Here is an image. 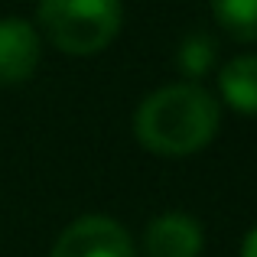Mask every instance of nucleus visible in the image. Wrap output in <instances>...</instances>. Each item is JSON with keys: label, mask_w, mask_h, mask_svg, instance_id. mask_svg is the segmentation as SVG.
I'll list each match as a JSON object with an SVG mask.
<instances>
[{"label": "nucleus", "mask_w": 257, "mask_h": 257, "mask_svg": "<svg viewBox=\"0 0 257 257\" xmlns=\"http://www.w3.org/2000/svg\"><path fill=\"white\" fill-rule=\"evenodd\" d=\"M218 26L238 43H257V0H212Z\"/></svg>", "instance_id": "nucleus-7"}, {"label": "nucleus", "mask_w": 257, "mask_h": 257, "mask_svg": "<svg viewBox=\"0 0 257 257\" xmlns=\"http://www.w3.org/2000/svg\"><path fill=\"white\" fill-rule=\"evenodd\" d=\"M39 23L62 52L94 56L120 33L124 7L120 0H39Z\"/></svg>", "instance_id": "nucleus-2"}, {"label": "nucleus", "mask_w": 257, "mask_h": 257, "mask_svg": "<svg viewBox=\"0 0 257 257\" xmlns=\"http://www.w3.org/2000/svg\"><path fill=\"white\" fill-rule=\"evenodd\" d=\"M176 62H179V69L186 72L189 78L205 75V72L212 69V62H215L212 36H205V33H192V36H186L182 46H179V52H176Z\"/></svg>", "instance_id": "nucleus-8"}, {"label": "nucleus", "mask_w": 257, "mask_h": 257, "mask_svg": "<svg viewBox=\"0 0 257 257\" xmlns=\"http://www.w3.org/2000/svg\"><path fill=\"white\" fill-rule=\"evenodd\" d=\"M49 257H137L134 241L114 218L85 215L59 234Z\"/></svg>", "instance_id": "nucleus-3"}, {"label": "nucleus", "mask_w": 257, "mask_h": 257, "mask_svg": "<svg viewBox=\"0 0 257 257\" xmlns=\"http://www.w3.org/2000/svg\"><path fill=\"white\" fill-rule=\"evenodd\" d=\"M39 65V33L26 20H0V85H23Z\"/></svg>", "instance_id": "nucleus-4"}, {"label": "nucleus", "mask_w": 257, "mask_h": 257, "mask_svg": "<svg viewBox=\"0 0 257 257\" xmlns=\"http://www.w3.org/2000/svg\"><path fill=\"white\" fill-rule=\"evenodd\" d=\"M144 244L150 257H199L202 244V225L182 212H166L147 225Z\"/></svg>", "instance_id": "nucleus-5"}, {"label": "nucleus", "mask_w": 257, "mask_h": 257, "mask_svg": "<svg viewBox=\"0 0 257 257\" xmlns=\"http://www.w3.org/2000/svg\"><path fill=\"white\" fill-rule=\"evenodd\" d=\"M221 94H225L228 107L238 114H251L257 117V56H238L221 69L218 75Z\"/></svg>", "instance_id": "nucleus-6"}, {"label": "nucleus", "mask_w": 257, "mask_h": 257, "mask_svg": "<svg viewBox=\"0 0 257 257\" xmlns=\"http://www.w3.org/2000/svg\"><path fill=\"white\" fill-rule=\"evenodd\" d=\"M241 257H257V228L244 238V247H241Z\"/></svg>", "instance_id": "nucleus-9"}, {"label": "nucleus", "mask_w": 257, "mask_h": 257, "mask_svg": "<svg viewBox=\"0 0 257 257\" xmlns=\"http://www.w3.org/2000/svg\"><path fill=\"white\" fill-rule=\"evenodd\" d=\"M218 120L221 107L205 88L179 82L144 98L134 117V134L140 147L157 157H189L208 147L218 134Z\"/></svg>", "instance_id": "nucleus-1"}]
</instances>
